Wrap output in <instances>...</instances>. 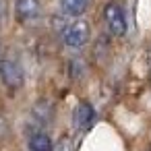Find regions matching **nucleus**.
Masks as SVG:
<instances>
[{"mask_svg": "<svg viewBox=\"0 0 151 151\" xmlns=\"http://www.w3.org/2000/svg\"><path fill=\"white\" fill-rule=\"evenodd\" d=\"M60 37L68 48H83L91 40V27L87 21H73L60 27Z\"/></svg>", "mask_w": 151, "mask_h": 151, "instance_id": "f257e3e1", "label": "nucleus"}, {"mask_svg": "<svg viewBox=\"0 0 151 151\" xmlns=\"http://www.w3.org/2000/svg\"><path fill=\"white\" fill-rule=\"evenodd\" d=\"M104 19H106V25H108V31L116 37H122L128 29L126 25V15L122 11V6L118 2H108L106 9H104Z\"/></svg>", "mask_w": 151, "mask_h": 151, "instance_id": "f03ea898", "label": "nucleus"}, {"mask_svg": "<svg viewBox=\"0 0 151 151\" xmlns=\"http://www.w3.org/2000/svg\"><path fill=\"white\" fill-rule=\"evenodd\" d=\"M0 79H2V83L6 87L19 89L23 85V68H21V64L11 60V58L0 60Z\"/></svg>", "mask_w": 151, "mask_h": 151, "instance_id": "7ed1b4c3", "label": "nucleus"}, {"mask_svg": "<svg viewBox=\"0 0 151 151\" xmlns=\"http://www.w3.org/2000/svg\"><path fill=\"white\" fill-rule=\"evenodd\" d=\"M73 124L79 132H85L95 124V110L89 101H79L77 104V108L73 112Z\"/></svg>", "mask_w": 151, "mask_h": 151, "instance_id": "20e7f679", "label": "nucleus"}, {"mask_svg": "<svg viewBox=\"0 0 151 151\" xmlns=\"http://www.w3.org/2000/svg\"><path fill=\"white\" fill-rule=\"evenodd\" d=\"M15 15L21 23H33L42 17L40 0H15Z\"/></svg>", "mask_w": 151, "mask_h": 151, "instance_id": "39448f33", "label": "nucleus"}, {"mask_svg": "<svg viewBox=\"0 0 151 151\" xmlns=\"http://www.w3.org/2000/svg\"><path fill=\"white\" fill-rule=\"evenodd\" d=\"M89 9V0H60V11L66 17H81Z\"/></svg>", "mask_w": 151, "mask_h": 151, "instance_id": "423d86ee", "label": "nucleus"}, {"mask_svg": "<svg viewBox=\"0 0 151 151\" xmlns=\"http://www.w3.org/2000/svg\"><path fill=\"white\" fill-rule=\"evenodd\" d=\"M50 118H52L50 106H48L46 101H37V104L33 106V110H31V122L35 120V126H46V124L52 122Z\"/></svg>", "mask_w": 151, "mask_h": 151, "instance_id": "0eeeda50", "label": "nucleus"}, {"mask_svg": "<svg viewBox=\"0 0 151 151\" xmlns=\"http://www.w3.org/2000/svg\"><path fill=\"white\" fill-rule=\"evenodd\" d=\"M27 145H29V151H52L54 149V145L46 132H33L29 137Z\"/></svg>", "mask_w": 151, "mask_h": 151, "instance_id": "6e6552de", "label": "nucleus"}, {"mask_svg": "<svg viewBox=\"0 0 151 151\" xmlns=\"http://www.w3.org/2000/svg\"><path fill=\"white\" fill-rule=\"evenodd\" d=\"M52 151H75V143H73L70 139H62Z\"/></svg>", "mask_w": 151, "mask_h": 151, "instance_id": "1a4fd4ad", "label": "nucleus"}, {"mask_svg": "<svg viewBox=\"0 0 151 151\" xmlns=\"http://www.w3.org/2000/svg\"><path fill=\"white\" fill-rule=\"evenodd\" d=\"M4 11H6V4H4V0H0V21L4 17Z\"/></svg>", "mask_w": 151, "mask_h": 151, "instance_id": "9d476101", "label": "nucleus"}]
</instances>
